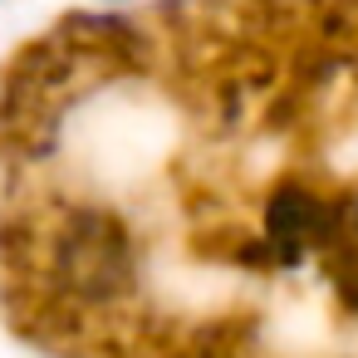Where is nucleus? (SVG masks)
<instances>
[{
  "label": "nucleus",
  "instance_id": "obj_2",
  "mask_svg": "<svg viewBox=\"0 0 358 358\" xmlns=\"http://www.w3.org/2000/svg\"><path fill=\"white\" fill-rule=\"evenodd\" d=\"M270 226H275L280 245H304V241L329 236V211H324L314 196H304V192L289 187V192L275 196V206H270Z\"/></svg>",
  "mask_w": 358,
  "mask_h": 358
},
{
  "label": "nucleus",
  "instance_id": "obj_1",
  "mask_svg": "<svg viewBox=\"0 0 358 358\" xmlns=\"http://www.w3.org/2000/svg\"><path fill=\"white\" fill-rule=\"evenodd\" d=\"M59 270L64 280L84 294V299H108L128 285L133 275V250L118 231V221L108 216H79L59 245Z\"/></svg>",
  "mask_w": 358,
  "mask_h": 358
}]
</instances>
